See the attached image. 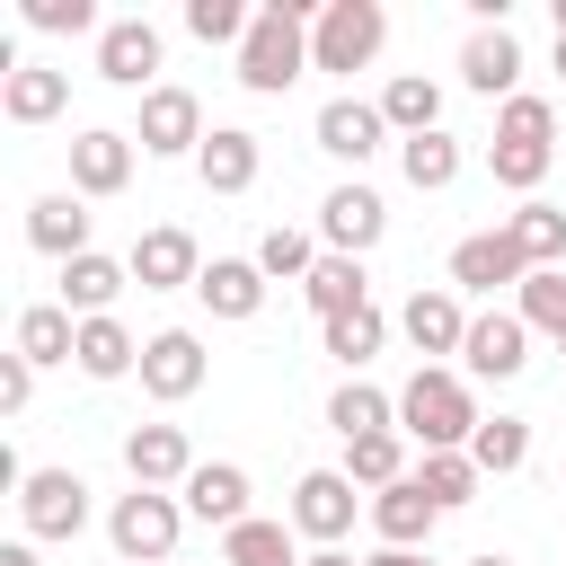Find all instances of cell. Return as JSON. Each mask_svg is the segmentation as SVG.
Here are the masks:
<instances>
[{"label": "cell", "instance_id": "4", "mask_svg": "<svg viewBox=\"0 0 566 566\" xmlns=\"http://www.w3.org/2000/svg\"><path fill=\"white\" fill-rule=\"evenodd\" d=\"M177 531H186V504H177V495H159V486H133V495H115V513H106L115 566H168Z\"/></svg>", "mask_w": 566, "mask_h": 566}, {"label": "cell", "instance_id": "43", "mask_svg": "<svg viewBox=\"0 0 566 566\" xmlns=\"http://www.w3.org/2000/svg\"><path fill=\"white\" fill-rule=\"evenodd\" d=\"M27 27H44V35H88L97 27V0H27ZM106 35V27H97Z\"/></svg>", "mask_w": 566, "mask_h": 566}, {"label": "cell", "instance_id": "37", "mask_svg": "<svg viewBox=\"0 0 566 566\" xmlns=\"http://www.w3.org/2000/svg\"><path fill=\"white\" fill-rule=\"evenodd\" d=\"M513 318H522L531 336H566V265H548V274H522V292H513Z\"/></svg>", "mask_w": 566, "mask_h": 566}, {"label": "cell", "instance_id": "18", "mask_svg": "<svg viewBox=\"0 0 566 566\" xmlns=\"http://www.w3.org/2000/svg\"><path fill=\"white\" fill-rule=\"evenodd\" d=\"M124 469H133V486H186L195 478V442H186V424H133L124 433Z\"/></svg>", "mask_w": 566, "mask_h": 566}, {"label": "cell", "instance_id": "20", "mask_svg": "<svg viewBox=\"0 0 566 566\" xmlns=\"http://www.w3.org/2000/svg\"><path fill=\"white\" fill-rule=\"evenodd\" d=\"M460 80L478 88V97H522V44H513V27H478L469 44H460Z\"/></svg>", "mask_w": 566, "mask_h": 566}, {"label": "cell", "instance_id": "2", "mask_svg": "<svg viewBox=\"0 0 566 566\" xmlns=\"http://www.w3.org/2000/svg\"><path fill=\"white\" fill-rule=\"evenodd\" d=\"M478 398H469V371L451 363H416V380L398 389V433L424 442V451H469L478 442Z\"/></svg>", "mask_w": 566, "mask_h": 566}, {"label": "cell", "instance_id": "15", "mask_svg": "<svg viewBox=\"0 0 566 566\" xmlns=\"http://www.w3.org/2000/svg\"><path fill=\"white\" fill-rule=\"evenodd\" d=\"M522 363H531V327L513 310H478L469 318V345H460V371L469 380H513Z\"/></svg>", "mask_w": 566, "mask_h": 566}, {"label": "cell", "instance_id": "28", "mask_svg": "<svg viewBox=\"0 0 566 566\" xmlns=\"http://www.w3.org/2000/svg\"><path fill=\"white\" fill-rule=\"evenodd\" d=\"M327 424H336V442L398 433V398H389V389H371V380H336V398H327Z\"/></svg>", "mask_w": 566, "mask_h": 566}, {"label": "cell", "instance_id": "13", "mask_svg": "<svg viewBox=\"0 0 566 566\" xmlns=\"http://www.w3.org/2000/svg\"><path fill=\"white\" fill-rule=\"evenodd\" d=\"M124 186H133V133H106V124L71 133V195L97 203V195H124Z\"/></svg>", "mask_w": 566, "mask_h": 566}, {"label": "cell", "instance_id": "19", "mask_svg": "<svg viewBox=\"0 0 566 566\" xmlns=\"http://www.w3.org/2000/svg\"><path fill=\"white\" fill-rule=\"evenodd\" d=\"M177 504L195 522H212V531H239L248 522V469L239 460H195V478L177 486Z\"/></svg>", "mask_w": 566, "mask_h": 566}, {"label": "cell", "instance_id": "34", "mask_svg": "<svg viewBox=\"0 0 566 566\" xmlns=\"http://www.w3.org/2000/svg\"><path fill=\"white\" fill-rule=\"evenodd\" d=\"M345 478L371 486V495L398 486V478H416V469H407V433H363V442H345Z\"/></svg>", "mask_w": 566, "mask_h": 566}, {"label": "cell", "instance_id": "40", "mask_svg": "<svg viewBox=\"0 0 566 566\" xmlns=\"http://www.w3.org/2000/svg\"><path fill=\"white\" fill-rule=\"evenodd\" d=\"M256 265H265V283H310V265H318V239L274 221V230L256 239Z\"/></svg>", "mask_w": 566, "mask_h": 566}, {"label": "cell", "instance_id": "38", "mask_svg": "<svg viewBox=\"0 0 566 566\" xmlns=\"http://www.w3.org/2000/svg\"><path fill=\"white\" fill-rule=\"evenodd\" d=\"M469 460H478L486 478H513V469L531 460V424H522V416H486L478 442H469Z\"/></svg>", "mask_w": 566, "mask_h": 566}, {"label": "cell", "instance_id": "16", "mask_svg": "<svg viewBox=\"0 0 566 566\" xmlns=\"http://www.w3.org/2000/svg\"><path fill=\"white\" fill-rule=\"evenodd\" d=\"M150 71H159V27H150V18H106V35H97V80L150 97V88H159Z\"/></svg>", "mask_w": 566, "mask_h": 566}, {"label": "cell", "instance_id": "25", "mask_svg": "<svg viewBox=\"0 0 566 566\" xmlns=\"http://www.w3.org/2000/svg\"><path fill=\"white\" fill-rule=\"evenodd\" d=\"M71 106V71H44V62H18L9 80H0V115L9 124H53Z\"/></svg>", "mask_w": 566, "mask_h": 566}, {"label": "cell", "instance_id": "51", "mask_svg": "<svg viewBox=\"0 0 566 566\" xmlns=\"http://www.w3.org/2000/svg\"><path fill=\"white\" fill-rule=\"evenodd\" d=\"M557 354H566V336H557Z\"/></svg>", "mask_w": 566, "mask_h": 566}, {"label": "cell", "instance_id": "32", "mask_svg": "<svg viewBox=\"0 0 566 566\" xmlns=\"http://www.w3.org/2000/svg\"><path fill=\"white\" fill-rule=\"evenodd\" d=\"M18 354H27V363H71V354H80V318H71L62 301L18 310Z\"/></svg>", "mask_w": 566, "mask_h": 566}, {"label": "cell", "instance_id": "6", "mask_svg": "<svg viewBox=\"0 0 566 566\" xmlns=\"http://www.w3.org/2000/svg\"><path fill=\"white\" fill-rule=\"evenodd\" d=\"M203 371H212V354H203L195 327H159V336H142V389H150L159 407H186V398L203 389Z\"/></svg>", "mask_w": 566, "mask_h": 566}, {"label": "cell", "instance_id": "8", "mask_svg": "<svg viewBox=\"0 0 566 566\" xmlns=\"http://www.w3.org/2000/svg\"><path fill=\"white\" fill-rule=\"evenodd\" d=\"M150 159H195L203 150V106H195V88H177V80H159L150 97H142V133H133Z\"/></svg>", "mask_w": 566, "mask_h": 566}, {"label": "cell", "instance_id": "7", "mask_svg": "<svg viewBox=\"0 0 566 566\" xmlns=\"http://www.w3.org/2000/svg\"><path fill=\"white\" fill-rule=\"evenodd\" d=\"M318 239H327V256H371L380 239H389V203L354 177V186H327V203H318Z\"/></svg>", "mask_w": 566, "mask_h": 566}, {"label": "cell", "instance_id": "39", "mask_svg": "<svg viewBox=\"0 0 566 566\" xmlns=\"http://www.w3.org/2000/svg\"><path fill=\"white\" fill-rule=\"evenodd\" d=\"M495 142L557 150V106H548V97H531V88H522V97H504V106H495Z\"/></svg>", "mask_w": 566, "mask_h": 566}, {"label": "cell", "instance_id": "5", "mask_svg": "<svg viewBox=\"0 0 566 566\" xmlns=\"http://www.w3.org/2000/svg\"><path fill=\"white\" fill-rule=\"evenodd\" d=\"M18 522H27V539H80L88 531V478L80 469H27Z\"/></svg>", "mask_w": 566, "mask_h": 566}, {"label": "cell", "instance_id": "47", "mask_svg": "<svg viewBox=\"0 0 566 566\" xmlns=\"http://www.w3.org/2000/svg\"><path fill=\"white\" fill-rule=\"evenodd\" d=\"M301 566H354V557H345V548H318V557H301Z\"/></svg>", "mask_w": 566, "mask_h": 566}, {"label": "cell", "instance_id": "45", "mask_svg": "<svg viewBox=\"0 0 566 566\" xmlns=\"http://www.w3.org/2000/svg\"><path fill=\"white\" fill-rule=\"evenodd\" d=\"M363 566H433L424 548H380V557H363Z\"/></svg>", "mask_w": 566, "mask_h": 566}, {"label": "cell", "instance_id": "33", "mask_svg": "<svg viewBox=\"0 0 566 566\" xmlns=\"http://www.w3.org/2000/svg\"><path fill=\"white\" fill-rule=\"evenodd\" d=\"M398 168H407L416 195H442V186H460V142L451 133H416V142H398Z\"/></svg>", "mask_w": 566, "mask_h": 566}, {"label": "cell", "instance_id": "3", "mask_svg": "<svg viewBox=\"0 0 566 566\" xmlns=\"http://www.w3.org/2000/svg\"><path fill=\"white\" fill-rule=\"evenodd\" d=\"M389 44V9L380 0H327L310 27V71H371Z\"/></svg>", "mask_w": 566, "mask_h": 566}, {"label": "cell", "instance_id": "29", "mask_svg": "<svg viewBox=\"0 0 566 566\" xmlns=\"http://www.w3.org/2000/svg\"><path fill=\"white\" fill-rule=\"evenodd\" d=\"M380 115H389V133H398V142H416V133H442V88H433L424 71H398V80L380 88Z\"/></svg>", "mask_w": 566, "mask_h": 566}, {"label": "cell", "instance_id": "26", "mask_svg": "<svg viewBox=\"0 0 566 566\" xmlns=\"http://www.w3.org/2000/svg\"><path fill=\"white\" fill-rule=\"evenodd\" d=\"M301 301H310V318H318V327H327V318H345V310H363V301H371L363 256H318V265H310V283H301Z\"/></svg>", "mask_w": 566, "mask_h": 566}, {"label": "cell", "instance_id": "41", "mask_svg": "<svg viewBox=\"0 0 566 566\" xmlns=\"http://www.w3.org/2000/svg\"><path fill=\"white\" fill-rule=\"evenodd\" d=\"M248 27H256L248 0H186V35L195 44H248Z\"/></svg>", "mask_w": 566, "mask_h": 566}, {"label": "cell", "instance_id": "35", "mask_svg": "<svg viewBox=\"0 0 566 566\" xmlns=\"http://www.w3.org/2000/svg\"><path fill=\"white\" fill-rule=\"evenodd\" d=\"M221 566H301L292 557V522H239V531H221Z\"/></svg>", "mask_w": 566, "mask_h": 566}, {"label": "cell", "instance_id": "36", "mask_svg": "<svg viewBox=\"0 0 566 566\" xmlns=\"http://www.w3.org/2000/svg\"><path fill=\"white\" fill-rule=\"evenodd\" d=\"M478 478H486V469H478L469 451H424V469H416V486H424V495H433L442 513L478 504Z\"/></svg>", "mask_w": 566, "mask_h": 566}, {"label": "cell", "instance_id": "9", "mask_svg": "<svg viewBox=\"0 0 566 566\" xmlns=\"http://www.w3.org/2000/svg\"><path fill=\"white\" fill-rule=\"evenodd\" d=\"M522 274H531V256L513 248V230L495 221V230H469L460 248H451V292H522Z\"/></svg>", "mask_w": 566, "mask_h": 566}, {"label": "cell", "instance_id": "44", "mask_svg": "<svg viewBox=\"0 0 566 566\" xmlns=\"http://www.w3.org/2000/svg\"><path fill=\"white\" fill-rule=\"evenodd\" d=\"M27 398H35V363L9 345V354H0V416H27Z\"/></svg>", "mask_w": 566, "mask_h": 566}, {"label": "cell", "instance_id": "30", "mask_svg": "<svg viewBox=\"0 0 566 566\" xmlns=\"http://www.w3.org/2000/svg\"><path fill=\"white\" fill-rule=\"evenodd\" d=\"M380 336H389V310H380V301H363V310H345V318L318 327V345L345 363V380H363V363L380 354Z\"/></svg>", "mask_w": 566, "mask_h": 566}, {"label": "cell", "instance_id": "23", "mask_svg": "<svg viewBox=\"0 0 566 566\" xmlns=\"http://www.w3.org/2000/svg\"><path fill=\"white\" fill-rule=\"evenodd\" d=\"M27 248H44L53 265L88 256V203H80V195H35V203H27Z\"/></svg>", "mask_w": 566, "mask_h": 566}, {"label": "cell", "instance_id": "10", "mask_svg": "<svg viewBox=\"0 0 566 566\" xmlns=\"http://www.w3.org/2000/svg\"><path fill=\"white\" fill-rule=\"evenodd\" d=\"M398 327H407V345H416L424 363H442V354H460V345H469V310H460V292H451V283H416V292H407V310H398Z\"/></svg>", "mask_w": 566, "mask_h": 566}, {"label": "cell", "instance_id": "11", "mask_svg": "<svg viewBox=\"0 0 566 566\" xmlns=\"http://www.w3.org/2000/svg\"><path fill=\"white\" fill-rule=\"evenodd\" d=\"M354 504H363V495H354L345 469H310V478L292 486V531L318 539V548H336V539L354 531Z\"/></svg>", "mask_w": 566, "mask_h": 566}, {"label": "cell", "instance_id": "50", "mask_svg": "<svg viewBox=\"0 0 566 566\" xmlns=\"http://www.w3.org/2000/svg\"><path fill=\"white\" fill-rule=\"evenodd\" d=\"M557 71H566V35H557Z\"/></svg>", "mask_w": 566, "mask_h": 566}, {"label": "cell", "instance_id": "27", "mask_svg": "<svg viewBox=\"0 0 566 566\" xmlns=\"http://www.w3.org/2000/svg\"><path fill=\"white\" fill-rule=\"evenodd\" d=\"M88 380H124V371H142V336L124 327V318H80V354H71Z\"/></svg>", "mask_w": 566, "mask_h": 566}, {"label": "cell", "instance_id": "42", "mask_svg": "<svg viewBox=\"0 0 566 566\" xmlns=\"http://www.w3.org/2000/svg\"><path fill=\"white\" fill-rule=\"evenodd\" d=\"M548 159H557V150H531V142H486V168H495V186H513L522 203H531V186L548 177Z\"/></svg>", "mask_w": 566, "mask_h": 566}, {"label": "cell", "instance_id": "12", "mask_svg": "<svg viewBox=\"0 0 566 566\" xmlns=\"http://www.w3.org/2000/svg\"><path fill=\"white\" fill-rule=\"evenodd\" d=\"M310 133H318V150H327V159L363 168V159H371V150L389 142V115H380V97H327Z\"/></svg>", "mask_w": 566, "mask_h": 566}, {"label": "cell", "instance_id": "1", "mask_svg": "<svg viewBox=\"0 0 566 566\" xmlns=\"http://www.w3.org/2000/svg\"><path fill=\"white\" fill-rule=\"evenodd\" d=\"M318 9H327V0H265L256 27H248V44H239V88L283 97V88L310 71V27H318Z\"/></svg>", "mask_w": 566, "mask_h": 566}, {"label": "cell", "instance_id": "14", "mask_svg": "<svg viewBox=\"0 0 566 566\" xmlns=\"http://www.w3.org/2000/svg\"><path fill=\"white\" fill-rule=\"evenodd\" d=\"M124 265H133V283H142V292H195V283H203V256H195V239H186L177 221L142 230Z\"/></svg>", "mask_w": 566, "mask_h": 566}, {"label": "cell", "instance_id": "49", "mask_svg": "<svg viewBox=\"0 0 566 566\" xmlns=\"http://www.w3.org/2000/svg\"><path fill=\"white\" fill-rule=\"evenodd\" d=\"M557 35H566V0H557Z\"/></svg>", "mask_w": 566, "mask_h": 566}, {"label": "cell", "instance_id": "17", "mask_svg": "<svg viewBox=\"0 0 566 566\" xmlns=\"http://www.w3.org/2000/svg\"><path fill=\"white\" fill-rule=\"evenodd\" d=\"M256 168H265V142H256L248 124H212V133H203V150H195L203 195H248V186H256Z\"/></svg>", "mask_w": 566, "mask_h": 566}, {"label": "cell", "instance_id": "46", "mask_svg": "<svg viewBox=\"0 0 566 566\" xmlns=\"http://www.w3.org/2000/svg\"><path fill=\"white\" fill-rule=\"evenodd\" d=\"M0 566H35V539H9V548H0Z\"/></svg>", "mask_w": 566, "mask_h": 566}, {"label": "cell", "instance_id": "22", "mask_svg": "<svg viewBox=\"0 0 566 566\" xmlns=\"http://www.w3.org/2000/svg\"><path fill=\"white\" fill-rule=\"evenodd\" d=\"M433 522H442V504H433L416 478H398V486H380V495H371V531H380V548H424V539H433Z\"/></svg>", "mask_w": 566, "mask_h": 566}, {"label": "cell", "instance_id": "48", "mask_svg": "<svg viewBox=\"0 0 566 566\" xmlns=\"http://www.w3.org/2000/svg\"><path fill=\"white\" fill-rule=\"evenodd\" d=\"M469 566H513V557H495V548H486V557H469Z\"/></svg>", "mask_w": 566, "mask_h": 566}, {"label": "cell", "instance_id": "24", "mask_svg": "<svg viewBox=\"0 0 566 566\" xmlns=\"http://www.w3.org/2000/svg\"><path fill=\"white\" fill-rule=\"evenodd\" d=\"M195 301H203L212 318H256V310H265V265H256V256H212L203 283H195Z\"/></svg>", "mask_w": 566, "mask_h": 566}, {"label": "cell", "instance_id": "21", "mask_svg": "<svg viewBox=\"0 0 566 566\" xmlns=\"http://www.w3.org/2000/svg\"><path fill=\"white\" fill-rule=\"evenodd\" d=\"M124 283H133V265H124V256H106V248H88V256H71V265H62V310H71V318H115Z\"/></svg>", "mask_w": 566, "mask_h": 566}, {"label": "cell", "instance_id": "31", "mask_svg": "<svg viewBox=\"0 0 566 566\" xmlns=\"http://www.w3.org/2000/svg\"><path fill=\"white\" fill-rule=\"evenodd\" d=\"M504 230H513V248L531 256V274L566 265V212H557V203H539V195H531V203H513V212H504Z\"/></svg>", "mask_w": 566, "mask_h": 566}]
</instances>
